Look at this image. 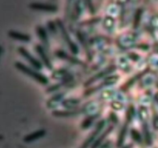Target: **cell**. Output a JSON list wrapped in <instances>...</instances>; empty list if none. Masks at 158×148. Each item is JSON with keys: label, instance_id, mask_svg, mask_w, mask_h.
Masks as SVG:
<instances>
[{"label": "cell", "instance_id": "cell-32", "mask_svg": "<svg viewBox=\"0 0 158 148\" xmlns=\"http://www.w3.org/2000/svg\"><path fill=\"white\" fill-rule=\"evenodd\" d=\"M132 146H133L132 144H128V145H127V146H123V148H131V147H132Z\"/></svg>", "mask_w": 158, "mask_h": 148}, {"label": "cell", "instance_id": "cell-7", "mask_svg": "<svg viewBox=\"0 0 158 148\" xmlns=\"http://www.w3.org/2000/svg\"><path fill=\"white\" fill-rule=\"evenodd\" d=\"M116 69V66H109V67L106 68L105 69H103V70H102L101 72H98L97 74H96V75H94V76L91 77L90 79H89V80H88L86 83H85L84 86H89V85L91 84V83H94V82H96L97 80H100V78H102V77H103L104 76H106V74H109L110 73V72H114V70Z\"/></svg>", "mask_w": 158, "mask_h": 148}, {"label": "cell", "instance_id": "cell-17", "mask_svg": "<svg viewBox=\"0 0 158 148\" xmlns=\"http://www.w3.org/2000/svg\"><path fill=\"white\" fill-rule=\"evenodd\" d=\"M62 97H63V94H57V95L54 96V97H52L50 100H48L47 103H46L47 107L52 108L55 106H56V104H58L59 102L61 100Z\"/></svg>", "mask_w": 158, "mask_h": 148}, {"label": "cell", "instance_id": "cell-23", "mask_svg": "<svg viewBox=\"0 0 158 148\" xmlns=\"http://www.w3.org/2000/svg\"><path fill=\"white\" fill-rule=\"evenodd\" d=\"M115 20L112 16H106L104 19V26L106 29H110L114 26Z\"/></svg>", "mask_w": 158, "mask_h": 148}, {"label": "cell", "instance_id": "cell-6", "mask_svg": "<svg viewBox=\"0 0 158 148\" xmlns=\"http://www.w3.org/2000/svg\"><path fill=\"white\" fill-rule=\"evenodd\" d=\"M31 9H36V10H43L47 11V12H56L58 9L56 5L46 4V3H40V2H32L29 5Z\"/></svg>", "mask_w": 158, "mask_h": 148}, {"label": "cell", "instance_id": "cell-22", "mask_svg": "<svg viewBox=\"0 0 158 148\" xmlns=\"http://www.w3.org/2000/svg\"><path fill=\"white\" fill-rule=\"evenodd\" d=\"M131 135L132 137V138L134 139L135 141H137V143H140L141 141V134H140L138 130L135 129H132L131 130Z\"/></svg>", "mask_w": 158, "mask_h": 148}, {"label": "cell", "instance_id": "cell-24", "mask_svg": "<svg viewBox=\"0 0 158 148\" xmlns=\"http://www.w3.org/2000/svg\"><path fill=\"white\" fill-rule=\"evenodd\" d=\"M95 119V117L94 116H91V117H87V118H86L84 120V121L83 122V123H82V127L83 128H88L89 126L91 125V123H92L93 120Z\"/></svg>", "mask_w": 158, "mask_h": 148}, {"label": "cell", "instance_id": "cell-14", "mask_svg": "<svg viewBox=\"0 0 158 148\" xmlns=\"http://www.w3.org/2000/svg\"><path fill=\"white\" fill-rule=\"evenodd\" d=\"M77 111L72 110H54L52 111V114L55 117H69L72 116L77 114Z\"/></svg>", "mask_w": 158, "mask_h": 148}, {"label": "cell", "instance_id": "cell-10", "mask_svg": "<svg viewBox=\"0 0 158 148\" xmlns=\"http://www.w3.org/2000/svg\"><path fill=\"white\" fill-rule=\"evenodd\" d=\"M45 134H46V130H37L35 132H33L32 134H29L28 135H26L23 138V140L25 142H26V143H29V142H32L34 140H38V139L44 137Z\"/></svg>", "mask_w": 158, "mask_h": 148}, {"label": "cell", "instance_id": "cell-15", "mask_svg": "<svg viewBox=\"0 0 158 148\" xmlns=\"http://www.w3.org/2000/svg\"><path fill=\"white\" fill-rule=\"evenodd\" d=\"M36 30L37 34H38L39 37L41 39V41L43 42V44L47 45L48 44V37H47V34H46V30L44 29V28L42 27V26H38L35 29Z\"/></svg>", "mask_w": 158, "mask_h": 148}, {"label": "cell", "instance_id": "cell-31", "mask_svg": "<svg viewBox=\"0 0 158 148\" xmlns=\"http://www.w3.org/2000/svg\"><path fill=\"white\" fill-rule=\"evenodd\" d=\"M154 99H155L156 101L158 103V92H157V93L155 94V96H154Z\"/></svg>", "mask_w": 158, "mask_h": 148}, {"label": "cell", "instance_id": "cell-33", "mask_svg": "<svg viewBox=\"0 0 158 148\" xmlns=\"http://www.w3.org/2000/svg\"><path fill=\"white\" fill-rule=\"evenodd\" d=\"M2 46H0V54H1V52H2Z\"/></svg>", "mask_w": 158, "mask_h": 148}, {"label": "cell", "instance_id": "cell-8", "mask_svg": "<svg viewBox=\"0 0 158 148\" xmlns=\"http://www.w3.org/2000/svg\"><path fill=\"white\" fill-rule=\"evenodd\" d=\"M52 77L56 80H63V82L66 83L67 81H69L73 79L70 74L65 69H58L52 72Z\"/></svg>", "mask_w": 158, "mask_h": 148}, {"label": "cell", "instance_id": "cell-29", "mask_svg": "<svg viewBox=\"0 0 158 148\" xmlns=\"http://www.w3.org/2000/svg\"><path fill=\"white\" fill-rule=\"evenodd\" d=\"M151 24L154 26L158 27V16H154L151 20Z\"/></svg>", "mask_w": 158, "mask_h": 148}, {"label": "cell", "instance_id": "cell-30", "mask_svg": "<svg viewBox=\"0 0 158 148\" xmlns=\"http://www.w3.org/2000/svg\"><path fill=\"white\" fill-rule=\"evenodd\" d=\"M110 119H111V120L114 122V123H116V122H117V117L115 115V114L113 113L110 114Z\"/></svg>", "mask_w": 158, "mask_h": 148}, {"label": "cell", "instance_id": "cell-16", "mask_svg": "<svg viewBox=\"0 0 158 148\" xmlns=\"http://www.w3.org/2000/svg\"><path fill=\"white\" fill-rule=\"evenodd\" d=\"M80 103V100L79 99L76 98H69L63 100L62 102V105L66 108H73L74 106H77Z\"/></svg>", "mask_w": 158, "mask_h": 148}, {"label": "cell", "instance_id": "cell-13", "mask_svg": "<svg viewBox=\"0 0 158 148\" xmlns=\"http://www.w3.org/2000/svg\"><path fill=\"white\" fill-rule=\"evenodd\" d=\"M56 54L57 56L60 57V58L68 60V61L71 62V63H80V60H79L78 59L76 58V57L71 56L68 55V54H66V52H63V51L62 50L56 51Z\"/></svg>", "mask_w": 158, "mask_h": 148}, {"label": "cell", "instance_id": "cell-20", "mask_svg": "<svg viewBox=\"0 0 158 148\" xmlns=\"http://www.w3.org/2000/svg\"><path fill=\"white\" fill-rule=\"evenodd\" d=\"M139 114H140V118L143 123H146L148 119V111L145 106H140L139 109Z\"/></svg>", "mask_w": 158, "mask_h": 148}, {"label": "cell", "instance_id": "cell-3", "mask_svg": "<svg viewBox=\"0 0 158 148\" xmlns=\"http://www.w3.org/2000/svg\"><path fill=\"white\" fill-rule=\"evenodd\" d=\"M56 23H57V25H58V26L60 27V31H61L62 35H63V37L64 38V39L66 40V42L67 43V44H68V46H69V48L70 49V50L72 51V52L73 54L78 53V52H79L78 47H77V45H76L75 43L72 41V40H71L70 37H69V35L68 34L67 31L66 30V28H65V26H63V24L62 23V22L60 21V19H57Z\"/></svg>", "mask_w": 158, "mask_h": 148}, {"label": "cell", "instance_id": "cell-11", "mask_svg": "<svg viewBox=\"0 0 158 148\" xmlns=\"http://www.w3.org/2000/svg\"><path fill=\"white\" fill-rule=\"evenodd\" d=\"M114 130V126H109V127L107 128V129L106 130L104 131V132L103 133V134H101V136H100V137H99L98 139H97L96 141H94V143H93L92 146H91V148H97L99 146H100V144H101L103 142V140H105V138H106V137H107L108 135H109L110 134L111 132H112V130Z\"/></svg>", "mask_w": 158, "mask_h": 148}, {"label": "cell", "instance_id": "cell-19", "mask_svg": "<svg viewBox=\"0 0 158 148\" xmlns=\"http://www.w3.org/2000/svg\"><path fill=\"white\" fill-rule=\"evenodd\" d=\"M142 13H143V9H137L135 12V15H134V28L138 27L139 24H140V18H141Z\"/></svg>", "mask_w": 158, "mask_h": 148}, {"label": "cell", "instance_id": "cell-26", "mask_svg": "<svg viewBox=\"0 0 158 148\" xmlns=\"http://www.w3.org/2000/svg\"><path fill=\"white\" fill-rule=\"evenodd\" d=\"M128 56H129L130 59H131V60H135V61L140 58V56H139L137 53H134V52H131V53H129L128 54Z\"/></svg>", "mask_w": 158, "mask_h": 148}, {"label": "cell", "instance_id": "cell-18", "mask_svg": "<svg viewBox=\"0 0 158 148\" xmlns=\"http://www.w3.org/2000/svg\"><path fill=\"white\" fill-rule=\"evenodd\" d=\"M119 78H120V76H119L118 75H113L106 77L104 81H103V85H105V86H110V85L114 84V83H116L118 81Z\"/></svg>", "mask_w": 158, "mask_h": 148}, {"label": "cell", "instance_id": "cell-28", "mask_svg": "<svg viewBox=\"0 0 158 148\" xmlns=\"http://www.w3.org/2000/svg\"><path fill=\"white\" fill-rule=\"evenodd\" d=\"M48 26L49 27L50 30L52 32H56V29H55V23L53 22H49L48 23Z\"/></svg>", "mask_w": 158, "mask_h": 148}, {"label": "cell", "instance_id": "cell-12", "mask_svg": "<svg viewBox=\"0 0 158 148\" xmlns=\"http://www.w3.org/2000/svg\"><path fill=\"white\" fill-rule=\"evenodd\" d=\"M9 36H11L12 38L15 39L21 40V41H26L28 42L31 39V37L29 36L27 34L22 33V32H17V31L15 30H9V32H8Z\"/></svg>", "mask_w": 158, "mask_h": 148}, {"label": "cell", "instance_id": "cell-4", "mask_svg": "<svg viewBox=\"0 0 158 148\" xmlns=\"http://www.w3.org/2000/svg\"><path fill=\"white\" fill-rule=\"evenodd\" d=\"M104 124H105L104 120H102V121H100V123H98V125L97 126L96 129L94 130V132H93L92 134H91L90 135L87 137V139H86V140L83 142V143L81 145V146H80V148H88L91 144H93V143L94 142V140H95L96 137H97V136L100 134V132L101 131V130L103 129V127L104 126Z\"/></svg>", "mask_w": 158, "mask_h": 148}, {"label": "cell", "instance_id": "cell-1", "mask_svg": "<svg viewBox=\"0 0 158 148\" xmlns=\"http://www.w3.org/2000/svg\"><path fill=\"white\" fill-rule=\"evenodd\" d=\"M15 67L18 69H19L20 71H22L23 72H24L26 75L29 76L32 78H33L34 80L38 81L39 83H42V84H46L48 83V80L45 76H43V74L40 73V72H37L35 71H34L33 69H32L31 68L28 67L27 66H26L25 64L22 63L21 62H16L15 63Z\"/></svg>", "mask_w": 158, "mask_h": 148}, {"label": "cell", "instance_id": "cell-2", "mask_svg": "<svg viewBox=\"0 0 158 148\" xmlns=\"http://www.w3.org/2000/svg\"><path fill=\"white\" fill-rule=\"evenodd\" d=\"M134 109L133 106H131V107L128 109L127 112L126 123H125L124 126L122 127L121 130H120V134H119L118 140H117V146H118V147H120V146L123 145L125 137H126L127 135V132L128 124H129V123L131 121V120H132L133 117H134Z\"/></svg>", "mask_w": 158, "mask_h": 148}, {"label": "cell", "instance_id": "cell-5", "mask_svg": "<svg viewBox=\"0 0 158 148\" xmlns=\"http://www.w3.org/2000/svg\"><path fill=\"white\" fill-rule=\"evenodd\" d=\"M18 50H19V52H20V54H21V55H23V56H24L25 58H26V60H27L28 61L31 63V65H32V66H34V67L36 68V69H41L42 68L41 63H40V62H39L35 58H34V57L32 56L30 53H29V52L27 50V49H25L24 47H22V46H20V47H19Z\"/></svg>", "mask_w": 158, "mask_h": 148}, {"label": "cell", "instance_id": "cell-21", "mask_svg": "<svg viewBox=\"0 0 158 148\" xmlns=\"http://www.w3.org/2000/svg\"><path fill=\"white\" fill-rule=\"evenodd\" d=\"M143 132H144V137H145V140H146V143L148 145H151L152 143V139H151V134H150V131L148 130V126L146 125V123H143Z\"/></svg>", "mask_w": 158, "mask_h": 148}, {"label": "cell", "instance_id": "cell-27", "mask_svg": "<svg viewBox=\"0 0 158 148\" xmlns=\"http://www.w3.org/2000/svg\"><path fill=\"white\" fill-rule=\"evenodd\" d=\"M153 126H154V129L158 130V116H155L153 120Z\"/></svg>", "mask_w": 158, "mask_h": 148}, {"label": "cell", "instance_id": "cell-25", "mask_svg": "<svg viewBox=\"0 0 158 148\" xmlns=\"http://www.w3.org/2000/svg\"><path fill=\"white\" fill-rule=\"evenodd\" d=\"M111 107L114 109H117V110H120V109H123V104L119 101H113L111 103Z\"/></svg>", "mask_w": 158, "mask_h": 148}, {"label": "cell", "instance_id": "cell-9", "mask_svg": "<svg viewBox=\"0 0 158 148\" xmlns=\"http://www.w3.org/2000/svg\"><path fill=\"white\" fill-rule=\"evenodd\" d=\"M35 50L37 51V52L39 53V55L40 56V57H41L42 60H43V63H44L45 66H46L48 69H52V63H51L49 57L47 56L46 53L45 52L43 48L40 45H37V46H35Z\"/></svg>", "mask_w": 158, "mask_h": 148}]
</instances>
